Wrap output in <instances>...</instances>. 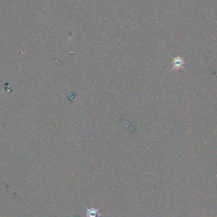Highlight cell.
I'll return each mask as SVG.
<instances>
[{"mask_svg": "<svg viewBox=\"0 0 217 217\" xmlns=\"http://www.w3.org/2000/svg\"><path fill=\"white\" fill-rule=\"evenodd\" d=\"M174 63H175V66H176V67H180V65H181V64L182 63V61L181 60H178L177 59H175V61H174Z\"/></svg>", "mask_w": 217, "mask_h": 217, "instance_id": "cell-1", "label": "cell"}]
</instances>
